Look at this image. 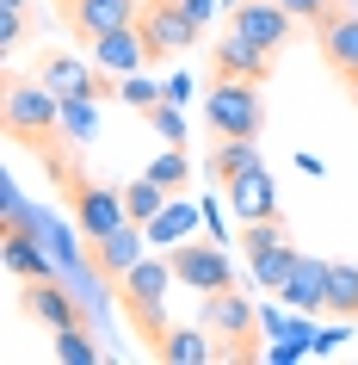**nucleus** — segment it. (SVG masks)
<instances>
[{
    "label": "nucleus",
    "mask_w": 358,
    "mask_h": 365,
    "mask_svg": "<svg viewBox=\"0 0 358 365\" xmlns=\"http://www.w3.org/2000/svg\"><path fill=\"white\" fill-rule=\"evenodd\" d=\"M149 124L167 136V143H179V136H186V118L173 112V99H167V106H149Z\"/></svg>",
    "instance_id": "nucleus-29"
},
{
    "label": "nucleus",
    "mask_w": 358,
    "mask_h": 365,
    "mask_svg": "<svg viewBox=\"0 0 358 365\" xmlns=\"http://www.w3.org/2000/svg\"><path fill=\"white\" fill-rule=\"evenodd\" d=\"M272 56H278V50H265V43L241 38V31H228L223 43H210V75H235V81H260V87H265Z\"/></svg>",
    "instance_id": "nucleus-10"
},
{
    "label": "nucleus",
    "mask_w": 358,
    "mask_h": 365,
    "mask_svg": "<svg viewBox=\"0 0 358 365\" xmlns=\"http://www.w3.org/2000/svg\"><path fill=\"white\" fill-rule=\"evenodd\" d=\"M117 99H124V106H136V112H149V106H161V99H167V87H154L149 75H117Z\"/></svg>",
    "instance_id": "nucleus-26"
},
{
    "label": "nucleus",
    "mask_w": 358,
    "mask_h": 365,
    "mask_svg": "<svg viewBox=\"0 0 358 365\" xmlns=\"http://www.w3.org/2000/svg\"><path fill=\"white\" fill-rule=\"evenodd\" d=\"M25 309H31L43 328H75V322H87V316H93L80 297H68V291H62V279H25Z\"/></svg>",
    "instance_id": "nucleus-12"
},
{
    "label": "nucleus",
    "mask_w": 358,
    "mask_h": 365,
    "mask_svg": "<svg viewBox=\"0 0 358 365\" xmlns=\"http://www.w3.org/2000/svg\"><path fill=\"white\" fill-rule=\"evenodd\" d=\"M136 260H142V235H136V223H124V230H112V235H99V242H93V267L99 272H117V279H124Z\"/></svg>",
    "instance_id": "nucleus-19"
},
{
    "label": "nucleus",
    "mask_w": 358,
    "mask_h": 365,
    "mask_svg": "<svg viewBox=\"0 0 358 365\" xmlns=\"http://www.w3.org/2000/svg\"><path fill=\"white\" fill-rule=\"evenodd\" d=\"M228 192V211L241 217V223H265V217H278V192H272V180H265V168H247L235 173L223 186Z\"/></svg>",
    "instance_id": "nucleus-13"
},
{
    "label": "nucleus",
    "mask_w": 358,
    "mask_h": 365,
    "mask_svg": "<svg viewBox=\"0 0 358 365\" xmlns=\"http://www.w3.org/2000/svg\"><path fill=\"white\" fill-rule=\"evenodd\" d=\"M327 309H339V322H352V316H358V267L327 260Z\"/></svg>",
    "instance_id": "nucleus-21"
},
{
    "label": "nucleus",
    "mask_w": 358,
    "mask_h": 365,
    "mask_svg": "<svg viewBox=\"0 0 358 365\" xmlns=\"http://www.w3.org/2000/svg\"><path fill=\"white\" fill-rule=\"evenodd\" d=\"M204 328L216 334V359H253L260 346H253V304H247L241 291H210L204 297Z\"/></svg>",
    "instance_id": "nucleus-5"
},
{
    "label": "nucleus",
    "mask_w": 358,
    "mask_h": 365,
    "mask_svg": "<svg viewBox=\"0 0 358 365\" xmlns=\"http://www.w3.org/2000/svg\"><path fill=\"white\" fill-rule=\"evenodd\" d=\"M167 99H173V106H186V99H191V81H186V75L167 81Z\"/></svg>",
    "instance_id": "nucleus-32"
},
{
    "label": "nucleus",
    "mask_w": 358,
    "mask_h": 365,
    "mask_svg": "<svg viewBox=\"0 0 358 365\" xmlns=\"http://www.w3.org/2000/svg\"><path fill=\"white\" fill-rule=\"evenodd\" d=\"M19 38H25V13H19V6H0V43L13 50Z\"/></svg>",
    "instance_id": "nucleus-30"
},
{
    "label": "nucleus",
    "mask_w": 358,
    "mask_h": 365,
    "mask_svg": "<svg viewBox=\"0 0 358 365\" xmlns=\"http://www.w3.org/2000/svg\"><path fill=\"white\" fill-rule=\"evenodd\" d=\"M6 130L19 136V143H31V149H43L62 130V93L43 75L38 81H13L6 87Z\"/></svg>",
    "instance_id": "nucleus-2"
},
{
    "label": "nucleus",
    "mask_w": 358,
    "mask_h": 365,
    "mask_svg": "<svg viewBox=\"0 0 358 365\" xmlns=\"http://www.w3.org/2000/svg\"><path fill=\"white\" fill-rule=\"evenodd\" d=\"M167 285H173V267L167 260H149V254L124 272V309H130V322L142 328V341H161V334H167V316H161Z\"/></svg>",
    "instance_id": "nucleus-3"
},
{
    "label": "nucleus",
    "mask_w": 358,
    "mask_h": 365,
    "mask_svg": "<svg viewBox=\"0 0 358 365\" xmlns=\"http://www.w3.org/2000/svg\"><path fill=\"white\" fill-rule=\"evenodd\" d=\"M315 38H321L327 68L358 93V13H334V6H327V13L315 19Z\"/></svg>",
    "instance_id": "nucleus-8"
},
{
    "label": "nucleus",
    "mask_w": 358,
    "mask_h": 365,
    "mask_svg": "<svg viewBox=\"0 0 358 365\" xmlns=\"http://www.w3.org/2000/svg\"><path fill=\"white\" fill-rule=\"evenodd\" d=\"M68 25H75V38H105V31H124V25L142 19V0H68L62 6Z\"/></svg>",
    "instance_id": "nucleus-11"
},
{
    "label": "nucleus",
    "mask_w": 358,
    "mask_h": 365,
    "mask_svg": "<svg viewBox=\"0 0 358 365\" xmlns=\"http://www.w3.org/2000/svg\"><path fill=\"white\" fill-rule=\"evenodd\" d=\"M56 359H62V365H99V341L87 334V322L56 328Z\"/></svg>",
    "instance_id": "nucleus-23"
},
{
    "label": "nucleus",
    "mask_w": 358,
    "mask_h": 365,
    "mask_svg": "<svg viewBox=\"0 0 358 365\" xmlns=\"http://www.w3.org/2000/svg\"><path fill=\"white\" fill-rule=\"evenodd\" d=\"M75 217H80V230L99 242V235H112V230L130 223V205H124L117 192H105V186H80L75 192Z\"/></svg>",
    "instance_id": "nucleus-15"
},
{
    "label": "nucleus",
    "mask_w": 358,
    "mask_h": 365,
    "mask_svg": "<svg viewBox=\"0 0 358 365\" xmlns=\"http://www.w3.org/2000/svg\"><path fill=\"white\" fill-rule=\"evenodd\" d=\"M142 62H149V50H142V25H124V31L93 38V68H105V75H136Z\"/></svg>",
    "instance_id": "nucleus-16"
},
{
    "label": "nucleus",
    "mask_w": 358,
    "mask_h": 365,
    "mask_svg": "<svg viewBox=\"0 0 358 365\" xmlns=\"http://www.w3.org/2000/svg\"><path fill=\"white\" fill-rule=\"evenodd\" d=\"M167 267H173V279H179V285L204 291V297L235 285V260H228L216 242H173V248H167Z\"/></svg>",
    "instance_id": "nucleus-6"
},
{
    "label": "nucleus",
    "mask_w": 358,
    "mask_h": 365,
    "mask_svg": "<svg viewBox=\"0 0 358 365\" xmlns=\"http://www.w3.org/2000/svg\"><path fill=\"white\" fill-rule=\"evenodd\" d=\"M204 118L216 136H260L265 124V99H260V81H235V75H210V93H204Z\"/></svg>",
    "instance_id": "nucleus-1"
},
{
    "label": "nucleus",
    "mask_w": 358,
    "mask_h": 365,
    "mask_svg": "<svg viewBox=\"0 0 358 365\" xmlns=\"http://www.w3.org/2000/svg\"><path fill=\"white\" fill-rule=\"evenodd\" d=\"M228 31H241L265 50H284L290 43V6L284 0H241V6H228Z\"/></svg>",
    "instance_id": "nucleus-9"
},
{
    "label": "nucleus",
    "mask_w": 358,
    "mask_h": 365,
    "mask_svg": "<svg viewBox=\"0 0 358 365\" xmlns=\"http://www.w3.org/2000/svg\"><path fill=\"white\" fill-rule=\"evenodd\" d=\"M284 6H290V13H302V19H321V13H327V0H284Z\"/></svg>",
    "instance_id": "nucleus-31"
},
{
    "label": "nucleus",
    "mask_w": 358,
    "mask_h": 365,
    "mask_svg": "<svg viewBox=\"0 0 358 365\" xmlns=\"http://www.w3.org/2000/svg\"><path fill=\"white\" fill-rule=\"evenodd\" d=\"M186 13H191L198 25H204V19H210V0H186Z\"/></svg>",
    "instance_id": "nucleus-33"
},
{
    "label": "nucleus",
    "mask_w": 358,
    "mask_h": 365,
    "mask_svg": "<svg viewBox=\"0 0 358 365\" xmlns=\"http://www.w3.org/2000/svg\"><path fill=\"white\" fill-rule=\"evenodd\" d=\"M136 25H142V50H149V62H161V56H179V50H191V43H198V31H204V25L191 19L186 6H167V0H149Z\"/></svg>",
    "instance_id": "nucleus-7"
},
{
    "label": "nucleus",
    "mask_w": 358,
    "mask_h": 365,
    "mask_svg": "<svg viewBox=\"0 0 358 365\" xmlns=\"http://www.w3.org/2000/svg\"><path fill=\"white\" fill-rule=\"evenodd\" d=\"M0 242H6V248H0V260H6V272H13V279H56V260H50V248H43L38 230H6Z\"/></svg>",
    "instance_id": "nucleus-14"
},
{
    "label": "nucleus",
    "mask_w": 358,
    "mask_h": 365,
    "mask_svg": "<svg viewBox=\"0 0 358 365\" xmlns=\"http://www.w3.org/2000/svg\"><path fill=\"white\" fill-rule=\"evenodd\" d=\"M247 168H260V149H253L247 136H223V149L210 155V173L228 186V180H235V173H247Z\"/></svg>",
    "instance_id": "nucleus-22"
},
{
    "label": "nucleus",
    "mask_w": 358,
    "mask_h": 365,
    "mask_svg": "<svg viewBox=\"0 0 358 365\" xmlns=\"http://www.w3.org/2000/svg\"><path fill=\"white\" fill-rule=\"evenodd\" d=\"M186 155H179V149H167V155H161V161H149V180H161V186H167V192H173V186H186Z\"/></svg>",
    "instance_id": "nucleus-28"
},
{
    "label": "nucleus",
    "mask_w": 358,
    "mask_h": 365,
    "mask_svg": "<svg viewBox=\"0 0 358 365\" xmlns=\"http://www.w3.org/2000/svg\"><path fill=\"white\" fill-rule=\"evenodd\" d=\"M56 6H68V0H56Z\"/></svg>",
    "instance_id": "nucleus-36"
},
{
    "label": "nucleus",
    "mask_w": 358,
    "mask_h": 365,
    "mask_svg": "<svg viewBox=\"0 0 358 365\" xmlns=\"http://www.w3.org/2000/svg\"><path fill=\"white\" fill-rule=\"evenodd\" d=\"M278 297L290 309H327V260H302L297 254V267H290V279H284Z\"/></svg>",
    "instance_id": "nucleus-17"
},
{
    "label": "nucleus",
    "mask_w": 358,
    "mask_h": 365,
    "mask_svg": "<svg viewBox=\"0 0 358 365\" xmlns=\"http://www.w3.org/2000/svg\"><path fill=\"white\" fill-rule=\"evenodd\" d=\"M62 130L75 136V143H93V130H99L93 93H75V99H62Z\"/></svg>",
    "instance_id": "nucleus-24"
},
{
    "label": "nucleus",
    "mask_w": 358,
    "mask_h": 365,
    "mask_svg": "<svg viewBox=\"0 0 358 365\" xmlns=\"http://www.w3.org/2000/svg\"><path fill=\"white\" fill-rule=\"evenodd\" d=\"M0 6H25V0H0Z\"/></svg>",
    "instance_id": "nucleus-34"
},
{
    "label": "nucleus",
    "mask_w": 358,
    "mask_h": 365,
    "mask_svg": "<svg viewBox=\"0 0 358 365\" xmlns=\"http://www.w3.org/2000/svg\"><path fill=\"white\" fill-rule=\"evenodd\" d=\"M210 341H216L210 328H167V334L154 341V353H161L167 365H204V359H216Z\"/></svg>",
    "instance_id": "nucleus-18"
},
{
    "label": "nucleus",
    "mask_w": 358,
    "mask_h": 365,
    "mask_svg": "<svg viewBox=\"0 0 358 365\" xmlns=\"http://www.w3.org/2000/svg\"><path fill=\"white\" fill-rule=\"evenodd\" d=\"M167 6H186V0H167Z\"/></svg>",
    "instance_id": "nucleus-35"
},
{
    "label": "nucleus",
    "mask_w": 358,
    "mask_h": 365,
    "mask_svg": "<svg viewBox=\"0 0 358 365\" xmlns=\"http://www.w3.org/2000/svg\"><path fill=\"white\" fill-rule=\"evenodd\" d=\"M43 81H50V87H56L62 99H75V93H99L93 87V75H87V68H80L75 56H43V68H38Z\"/></svg>",
    "instance_id": "nucleus-20"
},
{
    "label": "nucleus",
    "mask_w": 358,
    "mask_h": 365,
    "mask_svg": "<svg viewBox=\"0 0 358 365\" xmlns=\"http://www.w3.org/2000/svg\"><path fill=\"white\" fill-rule=\"evenodd\" d=\"M241 254H247V267H253V279H260L265 291H284V279H290V267H297L290 230H284L278 217H265V223H241Z\"/></svg>",
    "instance_id": "nucleus-4"
},
{
    "label": "nucleus",
    "mask_w": 358,
    "mask_h": 365,
    "mask_svg": "<svg viewBox=\"0 0 358 365\" xmlns=\"http://www.w3.org/2000/svg\"><path fill=\"white\" fill-rule=\"evenodd\" d=\"M161 192H167V186H161V180H149V173H142L136 186H124V205H130V223H154V217H161Z\"/></svg>",
    "instance_id": "nucleus-25"
},
{
    "label": "nucleus",
    "mask_w": 358,
    "mask_h": 365,
    "mask_svg": "<svg viewBox=\"0 0 358 365\" xmlns=\"http://www.w3.org/2000/svg\"><path fill=\"white\" fill-rule=\"evenodd\" d=\"M191 223H198V211H191V205H173V211H161V217H154L149 230H154V242H167V248H173V235H186Z\"/></svg>",
    "instance_id": "nucleus-27"
}]
</instances>
